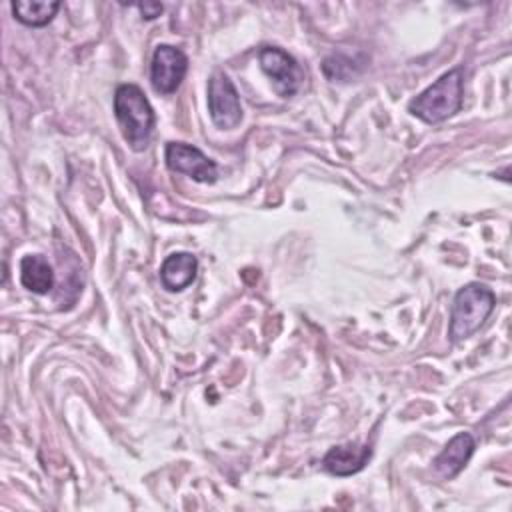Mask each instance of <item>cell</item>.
<instances>
[{
  "label": "cell",
  "mask_w": 512,
  "mask_h": 512,
  "mask_svg": "<svg viewBox=\"0 0 512 512\" xmlns=\"http://www.w3.org/2000/svg\"><path fill=\"white\" fill-rule=\"evenodd\" d=\"M372 458V446L362 442H346L340 446L330 448L324 458L322 466L326 472L334 476H352L360 472L368 460Z\"/></svg>",
  "instance_id": "9c48e42d"
},
{
  "label": "cell",
  "mask_w": 512,
  "mask_h": 512,
  "mask_svg": "<svg viewBox=\"0 0 512 512\" xmlns=\"http://www.w3.org/2000/svg\"><path fill=\"white\" fill-rule=\"evenodd\" d=\"M198 258L190 252H172L160 266V282L170 292H180L196 280Z\"/></svg>",
  "instance_id": "30bf717a"
},
{
  "label": "cell",
  "mask_w": 512,
  "mask_h": 512,
  "mask_svg": "<svg viewBox=\"0 0 512 512\" xmlns=\"http://www.w3.org/2000/svg\"><path fill=\"white\" fill-rule=\"evenodd\" d=\"M164 160L168 170L176 174H186L196 182L214 184L218 178V166L200 148L186 142H168Z\"/></svg>",
  "instance_id": "8992f818"
},
{
  "label": "cell",
  "mask_w": 512,
  "mask_h": 512,
  "mask_svg": "<svg viewBox=\"0 0 512 512\" xmlns=\"http://www.w3.org/2000/svg\"><path fill=\"white\" fill-rule=\"evenodd\" d=\"M60 2H46V0H18L12 2L14 18L30 28L46 26L58 12Z\"/></svg>",
  "instance_id": "7c38bea8"
},
{
  "label": "cell",
  "mask_w": 512,
  "mask_h": 512,
  "mask_svg": "<svg viewBox=\"0 0 512 512\" xmlns=\"http://www.w3.org/2000/svg\"><path fill=\"white\" fill-rule=\"evenodd\" d=\"M188 72V56L170 44H158L150 62V82L158 94H172Z\"/></svg>",
  "instance_id": "52a82bcc"
},
{
  "label": "cell",
  "mask_w": 512,
  "mask_h": 512,
  "mask_svg": "<svg viewBox=\"0 0 512 512\" xmlns=\"http://www.w3.org/2000/svg\"><path fill=\"white\" fill-rule=\"evenodd\" d=\"M138 10H140L144 20H154L162 14L164 6L160 2H144V4H138Z\"/></svg>",
  "instance_id": "4fadbf2b"
},
{
  "label": "cell",
  "mask_w": 512,
  "mask_h": 512,
  "mask_svg": "<svg viewBox=\"0 0 512 512\" xmlns=\"http://www.w3.org/2000/svg\"><path fill=\"white\" fill-rule=\"evenodd\" d=\"M258 62L264 74L272 80L278 96L290 98L300 90L304 82V72L296 58L290 56L286 50L278 46H262L258 52Z\"/></svg>",
  "instance_id": "277c9868"
},
{
  "label": "cell",
  "mask_w": 512,
  "mask_h": 512,
  "mask_svg": "<svg viewBox=\"0 0 512 512\" xmlns=\"http://www.w3.org/2000/svg\"><path fill=\"white\" fill-rule=\"evenodd\" d=\"M114 116L120 126L122 138L134 152L148 148L154 130V110L136 84H120L114 92Z\"/></svg>",
  "instance_id": "6da1fadb"
},
{
  "label": "cell",
  "mask_w": 512,
  "mask_h": 512,
  "mask_svg": "<svg viewBox=\"0 0 512 512\" xmlns=\"http://www.w3.org/2000/svg\"><path fill=\"white\" fill-rule=\"evenodd\" d=\"M496 306V294L480 284L470 282L462 286L452 300L450 306V324H448V338L452 344H458L470 338L480 326L488 320Z\"/></svg>",
  "instance_id": "3957f363"
},
{
  "label": "cell",
  "mask_w": 512,
  "mask_h": 512,
  "mask_svg": "<svg viewBox=\"0 0 512 512\" xmlns=\"http://www.w3.org/2000/svg\"><path fill=\"white\" fill-rule=\"evenodd\" d=\"M208 112L220 130H234L242 122L240 96L228 74L216 70L208 80Z\"/></svg>",
  "instance_id": "5b68a950"
},
{
  "label": "cell",
  "mask_w": 512,
  "mask_h": 512,
  "mask_svg": "<svg viewBox=\"0 0 512 512\" xmlns=\"http://www.w3.org/2000/svg\"><path fill=\"white\" fill-rule=\"evenodd\" d=\"M464 100V68L444 72L434 84L408 102V112L426 124H438L460 112Z\"/></svg>",
  "instance_id": "7a4b0ae2"
},
{
  "label": "cell",
  "mask_w": 512,
  "mask_h": 512,
  "mask_svg": "<svg viewBox=\"0 0 512 512\" xmlns=\"http://www.w3.org/2000/svg\"><path fill=\"white\" fill-rule=\"evenodd\" d=\"M20 282L34 294H48L54 288V270L46 256L26 254L20 260Z\"/></svg>",
  "instance_id": "8fae6325"
},
{
  "label": "cell",
  "mask_w": 512,
  "mask_h": 512,
  "mask_svg": "<svg viewBox=\"0 0 512 512\" xmlns=\"http://www.w3.org/2000/svg\"><path fill=\"white\" fill-rule=\"evenodd\" d=\"M474 448L476 440L470 432H458L456 436H452L448 444L442 448V452L432 460L436 474L446 480L456 478L472 458Z\"/></svg>",
  "instance_id": "ba28073f"
}]
</instances>
